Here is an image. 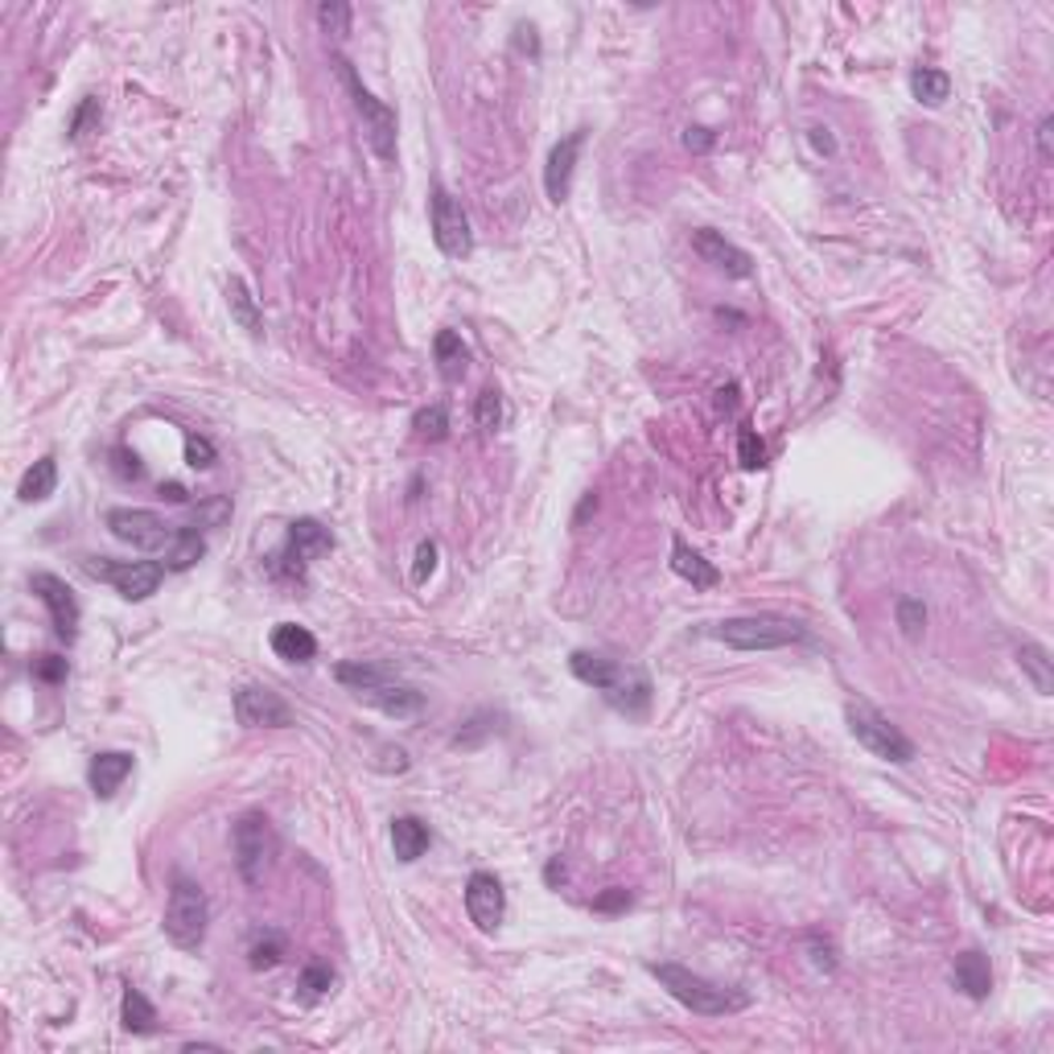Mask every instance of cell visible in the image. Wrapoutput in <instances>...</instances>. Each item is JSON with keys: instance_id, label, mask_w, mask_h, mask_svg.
<instances>
[{"instance_id": "1", "label": "cell", "mask_w": 1054, "mask_h": 1054, "mask_svg": "<svg viewBox=\"0 0 1054 1054\" xmlns=\"http://www.w3.org/2000/svg\"><path fill=\"white\" fill-rule=\"evenodd\" d=\"M334 680L347 685L359 701L379 708L384 717H396V722H412V717L425 713V692H416L412 685H400L379 664H338L334 667Z\"/></svg>"}, {"instance_id": "2", "label": "cell", "mask_w": 1054, "mask_h": 1054, "mask_svg": "<svg viewBox=\"0 0 1054 1054\" xmlns=\"http://www.w3.org/2000/svg\"><path fill=\"white\" fill-rule=\"evenodd\" d=\"M647 972L664 984L667 993L680 1001L685 1009H692L696 1018H729V1014H738V1009L750 1005V997H746L741 989H725V984L708 981V977L692 972V968H685V964H667V960L647 964Z\"/></svg>"}, {"instance_id": "3", "label": "cell", "mask_w": 1054, "mask_h": 1054, "mask_svg": "<svg viewBox=\"0 0 1054 1054\" xmlns=\"http://www.w3.org/2000/svg\"><path fill=\"white\" fill-rule=\"evenodd\" d=\"M161 926H166V940L173 947L198 952L206 940V926H210V898H206V889L178 873L173 886H169V902H166V919H161Z\"/></svg>"}, {"instance_id": "4", "label": "cell", "mask_w": 1054, "mask_h": 1054, "mask_svg": "<svg viewBox=\"0 0 1054 1054\" xmlns=\"http://www.w3.org/2000/svg\"><path fill=\"white\" fill-rule=\"evenodd\" d=\"M713 639L734 651H778L803 643L808 630L791 622V618H778V614H746V618H725L713 627Z\"/></svg>"}, {"instance_id": "5", "label": "cell", "mask_w": 1054, "mask_h": 1054, "mask_svg": "<svg viewBox=\"0 0 1054 1054\" xmlns=\"http://www.w3.org/2000/svg\"><path fill=\"white\" fill-rule=\"evenodd\" d=\"M845 722H849L852 738L861 741L873 759L894 762V766H907V762L914 759V741H910L907 734L898 729V725L889 722L886 713H877L873 704L852 701L849 708H845Z\"/></svg>"}, {"instance_id": "6", "label": "cell", "mask_w": 1054, "mask_h": 1054, "mask_svg": "<svg viewBox=\"0 0 1054 1054\" xmlns=\"http://www.w3.org/2000/svg\"><path fill=\"white\" fill-rule=\"evenodd\" d=\"M231 849H235V870L247 886H259L264 873L277 857V828L264 812H243L231 824Z\"/></svg>"}, {"instance_id": "7", "label": "cell", "mask_w": 1054, "mask_h": 1054, "mask_svg": "<svg viewBox=\"0 0 1054 1054\" xmlns=\"http://www.w3.org/2000/svg\"><path fill=\"white\" fill-rule=\"evenodd\" d=\"M83 569L120 593L124 602H145L161 590L166 565L161 560H111V556H83Z\"/></svg>"}, {"instance_id": "8", "label": "cell", "mask_w": 1054, "mask_h": 1054, "mask_svg": "<svg viewBox=\"0 0 1054 1054\" xmlns=\"http://www.w3.org/2000/svg\"><path fill=\"white\" fill-rule=\"evenodd\" d=\"M338 74H342V83H347V92H351L354 111L363 116V132H367L371 153L391 166V161H396V111L363 87V78H359V71H354L347 58H338Z\"/></svg>"}, {"instance_id": "9", "label": "cell", "mask_w": 1054, "mask_h": 1054, "mask_svg": "<svg viewBox=\"0 0 1054 1054\" xmlns=\"http://www.w3.org/2000/svg\"><path fill=\"white\" fill-rule=\"evenodd\" d=\"M104 523H108V532L120 544H129L136 553H161V556L173 548V540L182 532V528H173L157 511H145V507H111Z\"/></svg>"}, {"instance_id": "10", "label": "cell", "mask_w": 1054, "mask_h": 1054, "mask_svg": "<svg viewBox=\"0 0 1054 1054\" xmlns=\"http://www.w3.org/2000/svg\"><path fill=\"white\" fill-rule=\"evenodd\" d=\"M428 222H433V243L441 247V256L465 259L474 252V231H470V215L465 206L445 190L433 185V198H428Z\"/></svg>"}, {"instance_id": "11", "label": "cell", "mask_w": 1054, "mask_h": 1054, "mask_svg": "<svg viewBox=\"0 0 1054 1054\" xmlns=\"http://www.w3.org/2000/svg\"><path fill=\"white\" fill-rule=\"evenodd\" d=\"M334 548V532L326 528V523H317V519H293L289 523V532H284V548L277 553V565H272V573L280 577H305V565L310 560H317V556H326Z\"/></svg>"}, {"instance_id": "12", "label": "cell", "mask_w": 1054, "mask_h": 1054, "mask_svg": "<svg viewBox=\"0 0 1054 1054\" xmlns=\"http://www.w3.org/2000/svg\"><path fill=\"white\" fill-rule=\"evenodd\" d=\"M231 704H235V722L243 729H289L293 725L289 701L268 685H243Z\"/></svg>"}, {"instance_id": "13", "label": "cell", "mask_w": 1054, "mask_h": 1054, "mask_svg": "<svg viewBox=\"0 0 1054 1054\" xmlns=\"http://www.w3.org/2000/svg\"><path fill=\"white\" fill-rule=\"evenodd\" d=\"M465 914L478 931H499V923L507 919V889L490 870H474L465 882Z\"/></svg>"}, {"instance_id": "14", "label": "cell", "mask_w": 1054, "mask_h": 1054, "mask_svg": "<svg viewBox=\"0 0 1054 1054\" xmlns=\"http://www.w3.org/2000/svg\"><path fill=\"white\" fill-rule=\"evenodd\" d=\"M29 590L37 593V602L50 610V622H54V634L71 643L78 634V602H74V590L54 573H34L29 577Z\"/></svg>"}, {"instance_id": "15", "label": "cell", "mask_w": 1054, "mask_h": 1054, "mask_svg": "<svg viewBox=\"0 0 1054 1054\" xmlns=\"http://www.w3.org/2000/svg\"><path fill=\"white\" fill-rule=\"evenodd\" d=\"M692 252H696L704 264H713L717 272H725V277H734V280L754 277V259H750V252H741L738 243H729L722 231H713V227H696V231H692Z\"/></svg>"}, {"instance_id": "16", "label": "cell", "mask_w": 1054, "mask_h": 1054, "mask_svg": "<svg viewBox=\"0 0 1054 1054\" xmlns=\"http://www.w3.org/2000/svg\"><path fill=\"white\" fill-rule=\"evenodd\" d=\"M585 136H590V129H573L565 141H556L553 153H548V166H544V194H548L553 203H565L569 190H573V173H577V161H581V148H585Z\"/></svg>"}, {"instance_id": "17", "label": "cell", "mask_w": 1054, "mask_h": 1054, "mask_svg": "<svg viewBox=\"0 0 1054 1054\" xmlns=\"http://www.w3.org/2000/svg\"><path fill=\"white\" fill-rule=\"evenodd\" d=\"M606 701H610V708H618V713H627V717H647L651 708V680L643 667L634 664H622V671H618V680H614L610 692H602Z\"/></svg>"}, {"instance_id": "18", "label": "cell", "mask_w": 1054, "mask_h": 1054, "mask_svg": "<svg viewBox=\"0 0 1054 1054\" xmlns=\"http://www.w3.org/2000/svg\"><path fill=\"white\" fill-rule=\"evenodd\" d=\"M952 984L960 989L964 997H972V1001L989 997V993H993V968H989V956L977 952V947L960 952L956 964H952Z\"/></svg>"}, {"instance_id": "19", "label": "cell", "mask_w": 1054, "mask_h": 1054, "mask_svg": "<svg viewBox=\"0 0 1054 1054\" xmlns=\"http://www.w3.org/2000/svg\"><path fill=\"white\" fill-rule=\"evenodd\" d=\"M671 573L685 577L692 590H713L717 581H722V573H717V565L713 560H704L688 540H671Z\"/></svg>"}, {"instance_id": "20", "label": "cell", "mask_w": 1054, "mask_h": 1054, "mask_svg": "<svg viewBox=\"0 0 1054 1054\" xmlns=\"http://www.w3.org/2000/svg\"><path fill=\"white\" fill-rule=\"evenodd\" d=\"M428 845H433V833H428V824L421 815H396L391 820V852H396V861L412 865V861L425 857Z\"/></svg>"}, {"instance_id": "21", "label": "cell", "mask_w": 1054, "mask_h": 1054, "mask_svg": "<svg viewBox=\"0 0 1054 1054\" xmlns=\"http://www.w3.org/2000/svg\"><path fill=\"white\" fill-rule=\"evenodd\" d=\"M129 775H132V754H124V750H104V754H95L92 759L87 783H92V791L99 799H111L120 787H124V778Z\"/></svg>"}, {"instance_id": "22", "label": "cell", "mask_w": 1054, "mask_h": 1054, "mask_svg": "<svg viewBox=\"0 0 1054 1054\" xmlns=\"http://www.w3.org/2000/svg\"><path fill=\"white\" fill-rule=\"evenodd\" d=\"M227 310H231V322H235L247 338H264V314H259V301L252 296L247 280H240V277L227 280Z\"/></svg>"}, {"instance_id": "23", "label": "cell", "mask_w": 1054, "mask_h": 1054, "mask_svg": "<svg viewBox=\"0 0 1054 1054\" xmlns=\"http://www.w3.org/2000/svg\"><path fill=\"white\" fill-rule=\"evenodd\" d=\"M433 359H437V375H441L445 384H458L465 375V367H470V347L462 342L458 330H437V338H433Z\"/></svg>"}, {"instance_id": "24", "label": "cell", "mask_w": 1054, "mask_h": 1054, "mask_svg": "<svg viewBox=\"0 0 1054 1054\" xmlns=\"http://www.w3.org/2000/svg\"><path fill=\"white\" fill-rule=\"evenodd\" d=\"M272 651H277V659H284V664H310L317 655V639L310 634L305 627H296V622H280V627H272Z\"/></svg>"}, {"instance_id": "25", "label": "cell", "mask_w": 1054, "mask_h": 1054, "mask_svg": "<svg viewBox=\"0 0 1054 1054\" xmlns=\"http://www.w3.org/2000/svg\"><path fill=\"white\" fill-rule=\"evenodd\" d=\"M569 667H573V676L581 680V685L597 688V692H610L614 680H618V671H622L618 659H606V655H597V651H573Z\"/></svg>"}, {"instance_id": "26", "label": "cell", "mask_w": 1054, "mask_h": 1054, "mask_svg": "<svg viewBox=\"0 0 1054 1054\" xmlns=\"http://www.w3.org/2000/svg\"><path fill=\"white\" fill-rule=\"evenodd\" d=\"M54 486H58V458L54 453H46V458H37V462L21 474L17 499L21 502H46L50 495H54Z\"/></svg>"}, {"instance_id": "27", "label": "cell", "mask_w": 1054, "mask_h": 1054, "mask_svg": "<svg viewBox=\"0 0 1054 1054\" xmlns=\"http://www.w3.org/2000/svg\"><path fill=\"white\" fill-rule=\"evenodd\" d=\"M120 1021H124L129 1034H153V1030H157V1009H153V1001H148L141 989H124Z\"/></svg>"}, {"instance_id": "28", "label": "cell", "mask_w": 1054, "mask_h": 1054, "mask_svg": "<svg viewBox=\"0 0 1054 1054\" xmlns=\"http://www.w3.org/2000/svg\"><path fill=\"white\" fill-rule=\"evenodd\" d=\"M1018 664H1021V671L1030 676L1034 692L1051 696V692H1054V659H1051V651L1038 647V643H1026V647L1018 651Z\"/></svg>"}, {"instance_id": "29", "label": "cell", "mask_w": 1054, "mask_h": 1054, "mask_svg": "<svg viewBox=\"0 0 1054 1054\" xmlns=\"http://www.w3.org/2000/svg\"><path fill=\"white\" fill-rule=\"evenodd\" d=\"M206 556V540H203V532L198 528H182L178 532V540H173V548L166 553V569H173V573H185V569H194L198 560Z\"/></svg>"}, {"instance_id": "30", "label": "cell", "mask_w": 1054, "mask_h": 1054, "mask_svg": "<svg viewBox=\"0 0 1054 1054\" xmlns=\"http://www.w3.org/2000/svg\"><path fill=\"white\" fill-rule=\"evenodd\" d=\"M910 95L923 104V108H940L947 95H952V78L944 71H931V66H919L910 74Z\"/></svg>"}, {"instance_id": "31", "label": "cell", "mask_w": 1054, "mask_h": 1054, "mask_svg": "<svg viewBox=\"0 0 1054 1054\" xmlns=\"http://www.w3.org/2000/svg\"><path fill=\"white\" fill-rule=\"evenodd\" d=\"M280 960H284V935L272 931V926L256 931L252 944H247V964H252L256 972H268V968H277Z\"/></svg>"}, {"instance_id": "32", "label": "cell", "mask_w": 1054, "mask_h": 1054, "mask_svg": "<svg viewBox=\"0 0 1054 1054\" xmlns=\"http://www.w3.org/2000/svg\"><path fill=\"white\" fill-rule=\"evenodd\" d=\"M412 428L421 441H445L449 437V408L445 404H428L412 416Z\"/></svg>"}, {"instance_id": "33", "label": "cell", "mask_w": 1054, "mask_h": 1054, "mask_svg": "<svg viewBox=\"0 0 1054 1054\" xmlns=\"http://www.w3.org/2000/svg\"><path fill=\"white\" fill-rule=\"evenodd\" d=\"M334 989V968L326 960H310L305 968H301V993L314 1001V997H326Z\"/></svg>"}, {"instance_id": "34", "label": "cell", "mask_w": 1054, "mask_h": 1054, "mask_svg": "<svg viewBox=\"0 0 1054 1054\" xmlns=\"http://www.w3.org/2000/svg\"><path fill=\"white\" fill-rule=\"evenodd\" d=\"M474 421L482 433H495L502 425V391L499 388H482L478 404H474Z\"/></svg>"}, {"instance_id": "35", "label": "cell", "mask_w": 1054, "mask_h": 1054, "mask_svg": "<svg viewBox=\"0 0 1054 1054\" xmlns=\"http://www.w3.org/2000/svg\"><path fill=\"white\" fill-rule=\"evenodd\" d=\"M898 627H902V634L907 639H919L926 627V606L919 602V597H902L898 602Z\"/></svg>"}, {"instance_id": "36", "label": "cell", "mask_w": 1054, "mask_h": 1054, "mask_svg": "<svg viewBox=\"0 0 1054 1054\" xmlns=\"http://www.w3.org/2000/svg\"><path fill=\"white\" fill-rule=\"evenodd\" d=\"M215 462H219L215 445L206 441V437H198V433H185V465L190 470H210Z\"/></svg>"}, {"instance_id": "37", "label": "cell", "mask_w": 1054, "mask_h": 1054, "mask_svg": "<svg viewBox=\"0 0 1054 1054\" xmlns=\"http://www.w3.org/2000/svg\"><path fill=\"white\" fill-rule=\"evenodd\" d=\"M738 462L746 465V470H762V465H766V445H762V437L754 433V428H741Z\"/></svg>"}, {"instance_id": "38", "label": "cell", "mask_w": 1054, "mask_h": 1054, "mask_svg": "<svg viewBox=\"0 0 1054 1054\" xmlns=\"http://www.w3.org/2000/svg\"><path fill=\"white\" fill-rule=\"evenodd\" d=\"M437 556H441V548H437V540H421V544H416V565H412V585H425L428 577L437 573Z\"/></svg>"}, {"instance_id": "39", "label": "cell", "mask_w": 1054, "mask_h": 1054, "mask_svg": "<svg viewBox=\"0 0 1054 1054\" xmlns=\"http://www.w3.org/2000/svg\"><path fill=\"white\" fill-rule=\"evenodd\" d=\"M227 516H231V499L215 495V499L198 502V511H194V528H198V532H203V528H219Z\"/></svg>"}, {"instance_id": "40", "label": "cell", "mask_w": 1054, "mask_h": 1054, "mask_svg": "<svg viewBox=\"0 0 1054 1054\" xmlns=\"http://www.w3.org/2000/svg\"><path fill=\"white\" fill-rule=\"evenodd\" d=\"M317 21H322V29L326 34H351V4H322L317 9Z\"/></svg>"}, {"instance_id": "41", "label": "cell", "mask_w": 1054, "mask_h": 1054, "mask_svg": "<svg viewBox=\"0 0 1054 1054\" xmlns=\"http://www.w3.org/2000/svg\"><path fill=\"white\" fill-rule=\"evenodd\" d=\"M111 470H116L120 478H132V482L145 478V462H141L132 449H124V445H120V449H111Z\"/></svg>"}, {"instance_id": "42", "label": "cell", "mask_w": 1054, "mask_h": 1054, "mask_svg": "<svg viewBox=\"0 0 1054 1054\" xmlns=\"http://www.w3.org/2000/svg\"><path fill=\"white\" fill-rule=\"evenodd\" d=\"M34 676L41 685H62L66 680V659L62 655H41L34 664Z\"/></svg>"}, {"instance_id": "43", "label": "cell", "mask_w": 1054, "mask_h": 1054, "mask_svg": "<svg viewBox=\"0 0 1054 1054\" xmlns=\"http://www.w3.org/2000/svg\"><path fill=\"white\" fill-rule=\"evenodd\" d=\"M92 120H99V99H83L78 104V111H74V120H71V141H78L83 132H87V124Z\"/></svg>"}, {"instance_id": "44", "label": "cell", "mask_w": 1054, "mask_h": 1054, "mask_svg": "<svg viewBox=\"0 0 1054 1054\" xmlns=\"http://www.w3.org/2000/svg\"><path fill=\"white\" fill-rule=\"evenodd\" d=\"M808 947H812L815 968H824V972H833V968H836V947L828 944V940L820 944V935H812V940H808Z\"/></svg>"}, {"instance_id": "45", "label": "cell", "mask_w": 1054, "mask_h": 1054, "mask_svg": "<svg viewBox=\"0 0 1054 1054\" xmlns=\"http://www.w3.org/2000/svg\"><path fill=\"white\" fill-rule=\"evenodd\" d=\"M741 404V388L738 384H725L722 391H717V412H725V416H734Z\"/></svg>"}, {"instance_id": "46", "label": "cell", "mask_w": 1054, "mask_h": 1054, "mask_svg": "<svg viewBox=\"0 0 1054 1054\" xmlns=\"http://www.w3.org/2000/svg\"><path fill=\"white\" fill-rule=\"evenodd\" d=\"M627 907H630V894H627V889H618V886L593 902V910H627Z\"/></svg>"}, {"instance_id": "47", "label": "cell", "mask_w": 1054, "mask_h": 1054, "mask_svg": "<svg viewBox=\"0 0 1054 1054\" xmlns=\"http://www.w3.org/2000/svg\"><path fill=\"white\" fill-rule=\"evenodd\" d=\"M685 145L692 148V153H708V148H713V132H708V129H688Z\"/></svg>"}, {"instance_id": "48", "label": "cell", "mask_w": 1054, "mask_h": 1054, "mask_svg": "<svg viewBox=\"0 0 1054 1054\" xmlns=\"http://www.w3.org/2000/svg\"><path fill=\"white\" fill-rule=\"evenodd\" d=\"M1051 132H1054V120L1046 116V120L1038 124V153H1042V161H1051Z\"/></svg>"}, {"instance_id": "49", "label": "cell", "mask_w": 1054, "mask_h": 1054, "mask_svg": "<svg viewBox=\"0 0 1054 1054\" xmlns=\"http://www.w3.org/2000/svg\"><path fill=\"white\" fill-rule=\"evenodd\" d=\"M161 499H169V502H190V490H185L182 482H161Z\"/></svg>"}, {"instance_id": "50", "label": "cell", "mask_w": 1054, "mask_h": 1054, "mask_svg": "<svg viewBox=\"0 0 1054 1054\" xmlns=\"http://www.w3.org/2000/svg\"><path fill=\"white\" fill-rule=\"evenodd\" d=\"M812 145L820 148V153H836V141L828 136V129H820V124L812 129Z\"/></svg>"}]
</instances>
